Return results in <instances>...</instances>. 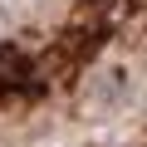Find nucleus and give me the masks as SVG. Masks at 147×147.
Returning a JSON list of instances; mask_svg holds the SVG:
<instances>
[]
</instances>
